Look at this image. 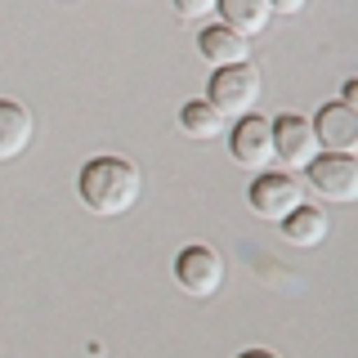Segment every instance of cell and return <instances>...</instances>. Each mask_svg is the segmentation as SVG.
<instances>
[{
	"mask_svg": "<svg viewBox=\"0 0 358 358\" xmlns=\"http://www.w3.org/2000/svg\"><path fill=\"white\" fill-rule=\"evenodd\" d=\"M76 193L94 215H126L134 210V201L143 193L139 166L126 162V157H94V162L81 166V179H76Z\"/></svg>",
	"mask_w": 358,
	"mask_h": 358,
	"instance_id": "6da1fadb",
	"label": "cell"
},
{
	"mask_svg": "<svg viewBox=\"0 0 358 358\" xmlns=\"http://www.w3.org/2000/svg\"><path fill=\"white\" fill-rule=\"evenodd\" d=\"M206 103L220 112V117H246L255 103H260V72L251 63L238 67H215L206 90Z\"/></svg>",
	"mask_w": 358,
	"mask_h": 358,
	"instance_id": "7a4b0ae2",
	"label": "cell"
},
{
	"mask_svg": "<svg viewBox=\"0 0 358 358\" xmlns=\"http://www.w3.org/2000/svg\"><path fill=\"white\" fill-rule=\"evenodd\" d=\"M305 175H309V188L322 201H336V206L358 201V162L350 152H318L305 166Z\"/></svg>",
	"mask_w": 358,
	"mask_h": 358,
	"instance_id": "3957f363",
	"label": "cell"
},
{
	"mask_svg": "<svg viewBox=\"0 0 358 358\" xmlns=\"http://www.w3.org/2000/svg\"><path fill=\"white\" fill-rule=\"evenodd\" d=\"M246 201L260 220L282 224L296 206H305V193H300V179H291V171H260V179H251V188H246Z\"/></svg>",
	"mask_w": 358,
	"mask_h": 358,
	"instance_id": "277c9868",
	"label": "cell"
},
{
	"mask_svg": "<svg viewBox=\"0 0 358 358\" xmlns=\"http://www.w3.org/2000/svg\"><path fill=\"white\" fill-rule=\"evenodd\" d=\"M175 282L179 291H188V296H197V300H206V296H215L220 282H224V260H220V251H210V246H184V251L175 255Z\"/></svg>",
	"mask_w": 358,
	"mask_h": 358,
	"instance_id": "5b68a950",
	"label": "cell"
},
{
	"mask_svg": "<svg viewBox=\"0 0 358 358\" xmlns=\"http://www.w3.org/2000/svg\"><path fill=\"white\" fill-rule=\"evenodd\" d=\"M229 152L246 171H264L273 162V126H268V117H260V112L238 117V126L229 134Z\"/></svg>",
	"mask_w": 358,
	"mask_h": 358,
	"instance_id": "8992f818",
	"label": "cell"
},
{
	"mask_svg": "<svg viewBox=\"0 0 358 358\" xmlns=\"http://www.w3.org/2000/svg\"><path fill=\"white\" fill-rule=\"evenodd\" d=\"M273 126V157H282L287 171H305V166L318 157V139H313L309 117H296V112H282Z\"/></svg>",
	"mask_w": 358,
	"mask_h": 358,
	"instance_id": "52a82bcc",
	"label": "cell"
},
{
	"mask_svg": "<svg viewBox=\"0 0 358 358\" xmlns=\"http://www.w3.org/2000/svg\"><path fill=\"white\" fill-rule=\"evenodd\" d=\"M313 139H318V152H350L358 148V112L345 103H322L313 112Z\"/></svg>",
	"mask_w": 358,
	"mask_h": 358,
	"instance_id": "ba28073f",
	"label": "cell"
},
{
	"mask_svg": "<svg viewBox=\"0 0 358 358\" xmlns=\"http://www.w3.org/2000/svg\"><path fill=\"white\" fill-rule=\"evenodd\" d=\"M197 50L210 67H238V63H246V54H251V41L238 36L233 27H224V22H210V27L197 31Z\"/></svg>",
	"mask_w": 358,
	"mask_h": 358,
	"instance_id": "9c48e42d",
	"label": "cell"
},
{
	"mask_svg": "<svg viewBox=\"0 0 358 358\" xmlns=\"http://www.w3.org/2000/svg\"><path fill=\"white\" fill-rule=\"evenodd\" d=\"M31 134H36L31 112L18 99H0V162H14L18 152H27Z\"/></svg>",
	"mask_w": 358,
	"mask_h": 358,
	"instance_id": "30bf717a",
	"label": "cell"
},
{
	"mask_svg": "<svg viewBox=\"0 0 358 358\" xmlns=\"http://www.w3.org/2000/svg\"><path fill=\"white\" fill-rule=\"evenodd\" d=\"M215 9L224 14V27H233L238 36H260L268 27V18H273V9H268V0H215Z\"/></svg>",
	"mask_w": 358,
	"mask_h": 358,
	"instance_id": "8fae6325",
	"label": "cell"
},
{
	"mask_svg": "<svg viewBox=\"0 0 358 358\" xmlns=\"http://www.w3.org/2000/svg\"><path fill=\"white\" fill-rule=\"evenodd\" d=\"M327 215H322L318 206H296L291 215L282 220V238L291 246H300V251H313V246H322V238H327Z\"/></svg>",
	"mask_w": 358,
	"mask_h": 358,
	"instance_id": "7c38bea8",
	"label": "cell"
},
{
	"mask_svg": "<svg viewBox=\"0 0 358 358\" xmlns=\"http://www.w3.org/2000/svg\"><path fill=\"white\" fill-rule=\"evenodd\" d=\"M179 130H184L188 139L206 143V139H215V134L224 130V117H220V112L206 103V99H193V103H184V108H179Z\"/></svg>",
	"mask_w": 358,
	"mask_h": 358,
	"instance_id": "4fadbf2b",
	"label": "cell"
},
{
	"mask_svg": "<svg viewBox=\"0 0 358 358\" xmlns=\"http://www.w3.org/2000/svg\"><path fill=\"white\" fill-rule=\"evenodd\" d=\"M171 5H175V14L184 22H201V18L215 14V0H171Z\"/></svg>",
	"mask_w": 358,
	"mask_h": 358,
	"instance_id": "5bb4252c",
	"label": "cell"
},
{
	"mask_svg": "<svg viewBox=\"0 0 358 358\" xmlns=\"http://www.w3.org/2000/svg\"><path fill=\"white\" fill-rule=\"evenodd\" d=\"M305 5H309V0H268V9H273V14H300Z\"/></svg>",
	"mask_w": 358,
	"mask_h": 358,
	"instance_id": "9a60e30c",
	"label": "cell"
},
{
	"mask_svg": "<svg viewBox=\"0 0 358 358\" xmlns=\"http://www.w3.org/2000/svg\"><path fill=\"white\" fill-rule=\"evenodd\" d=\"M341 103H345V108H358V81H345V90H341Z\"/></svg>",
	"mask_w": 358,
	"mask_h": 358,
	"instance_id": "2e32d148",
	"label": "cell"
},
{
	"mask_svg": "<svg viewBox=\"0 0 358 358\" xmlns=\"http://www.w3.org/2000/svg\"><path fill=\"white\" fill-rule=\"evenodd\" d=\"M238 358H278V354H273V350H242Z\"/></svg>",
	"mask_w": 358,
	"mask_h": 358,
	"instance_id": "e0dca14e",
	"label": "cell"
}]
</instances>
